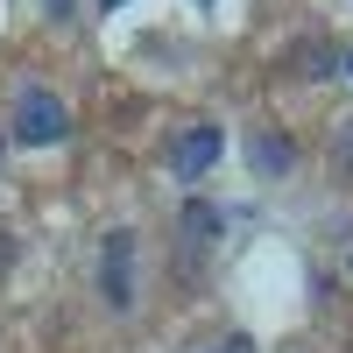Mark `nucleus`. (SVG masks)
<instances>
[{
	"mask_svg": "<svg viewBox=\"0 0 353 353\" xmlns=\"http://www.w3.org/2000/svg\"><path fill=\"white\" fill-rule=\"evenodd\" d=\"M184 233H191L198 248H205V241H219V212H212V205H198V198H191V205H184Z\"/></svg>",
	"mask_w": 353,
	"mask_h": 353,
	"instance_id": "5",
	"label": "nucleus"
},
{
	"mask_svg": "<svg viewBox=\"0 0 353 353\" xmlns=\"http://www.w3.org/2000/svg\"><path fill=\"white\" fill-rule=\"evenodd\" d=\"M219 156H226V134H219L212 121H191L184 134L170 141V170L184 176V184H191V176H205V170H212Z\"/></svg>",
	"mask_w": 353,
	"mask_h": 353,
	"instance_id": "3",
	"label": "nucleus"
},
{
	"mask_svg": "<svg viewBox=\"0 0 353 353\" xmlns=\"http://www.w3.org/2000/svg\"><path fill=\"white\" fill-rule=\"evenodd\" d=\"M332 170H353V121H339L332 134Z\"/></svg>",
	"mask_w": 353,
	"mask_h": 353,
	"instance_id": "6",
	"label": "nucleus"
},
{
	"mask_svg": "<svg viewBox=\"0 0 353 353\" xmlns=\"http://www.w3.org/2000/svg\"><path fill=\"white\" fill-rule=\"evenodd\" d=\"M248 163H254V176H290L297 170V141L283 128H254L248 134Z\"/></svg>",
	"mask_w": 353,
	"mask_h": 353,
	"instance_id": "4",
	"label": "nucleus"
},
{
	"mask_svg": "<svg viewBox=\"0 0 353 353\" xmlns=\"http://www.w3.org/2000/svg\"><path fill=\"white\" fill-rule=\"evenodd\" d=\"M219 353H248V346H241V339H233V346H219Z\"/></svg>",
	"mask_w": 353,
	"mask_h": 353,
	"instance_id": "9",
	"label": "nucleus"
},
{
	"mask_svg": "<svg viewBox=\"0 0 353 353\" xmlns=\"http://www.w3.org/2000/svg\"><path fill=\"white\" fill-rule=\"evenodd\" d=\"M339 71H346V78H353V50H346V57H339Z\"/></svg>",
	"mask_w": 353,
	"mask_h": 353,
	"instance_id": "8",
	"label": "nucleus"
},
{
	"mask_svg": "<svg viewBox=\"0 0 353 353\" xmlns=\"http://www.w3.org/2000/svg\"><path fill=\"white\" fill-rule=\"evenodd\" d=\"M64 134H71L64 99H57V92H43V85H28V92H21V106H14V141H21V149H57Z\"/></svg>",
	"mask_w": 353,
	"mask_h": 353,
	"instance_id": "1",
	"label": "nucleus"
},
{
	"mask_svg": "<svg viewBox=\"0 0 353 353\" xmlns=\"http://www.w3.org/2000/svg\"><path fill=\"white\" fill-rule=\"evenodd\" d=\"M50 14H57V21H64V14H71V0H50Z\"/></svg>",
	"mask_w": 353,
	"mask_h": 353,
	"instance_id": "7",
	"label": "nucleus"
},
{
	"mask_svg": "<svg viewBox=\"0 0 353 353\" xmlns=\"http://www.w3.org/2000/svg\"><path fill=\"white\" fill-rule=\"evenodd\" d=\"M99 297L113 311H134V233H106V248H99Z\"/></svg>",
	"mask_w": 353,
	"mask_h": 353,
	"instance_id": "2",
	"label": "nucleus"
},
{
	"mask_svg": "<svg viewBox=\"0 0 353 353\" xmlns=\"http://www.w3.org/2000/svg\"><path fill=\"white\" fill-rule=\"evenodd\" d=\"M99 8H121V0H99Z\"/></svg>",
	"mask_w": 353,
	"mask_h": 353,
	"instance_id": "10",
	"label": "nucleus"
}]
</instances>
